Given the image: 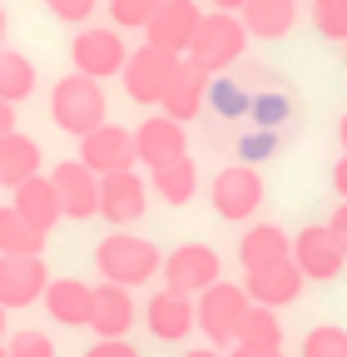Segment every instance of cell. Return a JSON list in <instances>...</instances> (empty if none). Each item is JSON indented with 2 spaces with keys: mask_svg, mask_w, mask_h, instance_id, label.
I'll list each match as a JSON object with an SVG mask.
<instances>
[{
  "mask_svg": "<svg viewBox=\"0 0 347 357\" xmlns=\"http://www.w3.org/2000/svg\"><path fill=\"white\" fill-rule=\"evenodd\" d=\"M10 357H55V342H50V333H35V328H20L10 342Z\"/></svg>",
  "mask_w": 347,
  "mask_h": 357,
  "instance_id": "obj_32",
  "label": "cell"
},
{
  "mask_svg": "<svg viewBox=\"0 0 347 357\" xmlns=\"http://www.w3.org/2000/svg\"><path fill=\"white\" fill-rule=\"evenodd\" d=\"M253 307L248 288L243 283H213L194 298V312H199V333L213 342V347H233L238 342V323H243V312Z\"/></svg>",
  "mask_w": 347,
  "mask_h": 357,
  "instance_id": "obj_4",
  "label": "cell"
},
{
  "mask_svg": "<svg viewBox=\"0 0 347 357\" xmlns=\"http://www.w3.org/2000/svg\"><path fill=\"white\" fill-rule=\"evenodd\" d=\"M45 6H50V15H55V20H65V25H84V20L95 15L100 0H45Z\"/></svg>",
  "mask_w": 347,
  "mask_h": 357,
  "instance_id": "obj_33",
  "label": "cell"
},
{
  "mask_svg": "<svg viewBox=\"0 0 347 357\" xmlns=\"http://www.w3.org/2000/svg\"><path fill=\"white\" fill-rule=\"evenodd\" d=\"M6 30H10V20H6V6H0V40H6Z\"/></svg>",
  "mask_w": 347,
  "mask_h": 357,
  "instance_id": "obj_42",
  "label": "cell"
},
{
  "mask_svg": "<svg viewBox=\"0 0 347 357\" xmlns=\"http://www.w3.org/2000/svg\"><path fill=\"white\" fill-rule=\"evenodd\" d=\"M84 357H139V347L129 337H100L95 347H84Z\"/></svg>",
  "mask_w": 347,
  "mask_h": 357,
  "instance_id": "obj_34",
  "label": "cell"
},
{
  "mask_svg": "<svg viewBox=\"0 0 347 357\" xmlns=\"http://www.w3.org/2000/svg\"><path fill=\"white\" fill-rule=\"evenodd\" d=\"M40 174V144L30 139V134H6V139H0V189H20L25 178H35Z\"/></svg>",
  "mask_w": 347,
  "mask_h": 357,
  "instance_id": "obj_23",
  "label": "cell"
},
{
  "mask_svg": "<svg viewBox=\"0 0 347 357\" xmlns=\"http://www.w3.org/2000/svg\"><path fill=\"white\" fill-rule=\"evenodd\" d=\"M70 60L79 75H90V79H109V75H124L129 65V45L114 25H84L70 45Z\"/></svg>",
  "mask_w": 347,
  "mask_h": 357,
  "instance_id": "obj_6",
  "label": "cell"
},
{
  "mask_svg": "<svg viewBox=\"0 0 347 357\" xmlns=\"http://www.w3.org/2000/svg\"><path fill=\"white\" fill-rule=\"evenodd\" d=\"M35 95V65L20 55V50H0V100H30Z\"/></svg>",
  "mask_w": 347,
  "mask_h": 357,
  "instance_id": "obj_27",
  "label": "cell"
},
{
  "mask_svg": "<svg viewBox=\"0 0 347 357\" xmlns=\"http://www.w3.org/2000/svg\"><path fill=\"white\" fill-rule=\"evenodd\" d=\"M0 357H10V347H6V342H0Z\"/></svg>",
  "mask_w": 347,
  "mask_h": 357,
  "instance_id": "obj_44",
  "label": "cell"
},
{
  "mask_svg": "<svg viewBox=\"0 0 347 357\" xmlns=\"http://www.w3.org/2000/svg\"><path fill=\"white\" fill-rule=\"evenodd\" d=\"M159 6L164 0H109V20H114V30H149Z\"/></svg>",
  "mask_w": 347,
  "mask_h": 357,
  "instance_id": "obj_29",
  "label": "cell"
},
{
  "mask_svg": "<svg viewBox=\"0 0 347 357\" xmlns=\"http://www.w3.org/2000/svg\"><path fill=\"white\" fill-rule=\"evenodd\" d=\"M144 328H149L159 342H184V337L199 328L194 298H189V293H174V288H159V293L144 303Z\"/></svg>",
  "mask_w": 347,
  "mask_h": 357,
  "instance_id": "obj_15",
  "label": "cell"
},
{
  "mask_svg": "<svg viewBox=\"0 0 347 357\" xmlns=\"http://www.w3.org/2000/svg\"><path fill=\"white\" fill-rule=\"evenodd\" d=\"M95 268H100V278H105V283L139 288V283H149L154 273H164V253H159L149 238H139V234L114 229L109 238H100V248H95Z\"/></svg>",
  "mask_w": 347,
  "mask_h": 357,
  "instance_id": "obj_1",
  "label": "cell"
},
{
  "mask_svg": "<svg viewBox=\"0 0 347 357\" xmlns=\"http://www.w3.org/2000/svg\"><path fill=\"white\" fill-rule=\"evenodd\" d=\"M149 189L164 199V204H189L194 199V189H199V164L184 154V159H174V164H164V169H149Z\"/></svg>",
  "mask_w": 347,
  "mask_h": 357,
  "instance_id": "obj_26",
  "label": "cell"
},
{
  "mask_svg": "<svg viewBox=\"0 0 347 357\" xmlns=\"http://www.w3.org/2000/svg\"><path fill=\"white\" fill-rule=\"evenodd\" d=\"M134 154L144 169H164L174 159H184L189 154V134L179 119H169V114H149L139 129H134Z\"/></svg>",
  "mask_w": 347,
  "mask_h": 357,
  "instance_id": "obj_14",
  "label": "cell"
},
{
  "mask_svg": "<svg viewBox=\"0 0 347 357\" xmlns=\"http://www.w3.org/2000/svg\"><path fill=\"white\" fill-rule=\"evenodd\" d=\"M79 164H90L100 178L105 174H119V169H134L139 154H134V129H119V124H100L95 134L79 139Z\"/></svg>",
  "mask_w": 347,
  "mask_h": 357,
  "instance_id": "obj_12",
  "label": "cell"
},
{
  "mask_svg": "<svg viewBox=\"0 0 347 357\" xmlns=\"http://www.w3.org/2000/svg\"><path fill=\"white\" fill-rule=\"evenodd\" d=\"M337 139H342V154H347V114L337 119Z\"/></svg>",
  "mask_w": 347,
  "mask_h": 357,
  "instance_id": "obj_41",
  "label": "cell"
},
{
  "mask_svg": "<svg viewBox=\"0 0 347 357\" xmlns=\"http://www.w3.org/2000/svg\"><path fill=\"white\" fill-rule=\"evenodd\" d=\"M50 178H55V194H60L65 218L84 223V218H95V213H100V174H95L90 164L60 159V164L50 169Z\"/></svg>",
  "mask_w": 347,
  "mask_h": 357,
  "instance_id": "obj_11",
  "label": "cell"
},
{
  "mask_svg": "<svg viewBox=\"0 0 347 357\" xmlns=\"http://www.w3.org/2000/svg\"><path fill=\"white\" fill-rule=\"evenodd\" d=\"M139 307H134V293L119 288V283H100L95 288V333L100 337H129V328H134Z\"/></svg>",
  "mask_w": 347,
  "mask_h": 357,
  "instance_id": "obj_21",
  "label": "cell"
},
{
  "mask_svg": "<svg viewBox=\"0 0 347 357\" xmlns=\"http://www.w3.org/2000/svg\"><path fill=\"white\" fill-rule=\"evenodd\" d=\"M50 288L45 258H0V307H30Z\"/></svg>",
  "mask_w": 347,
  "mask_h": 357,
  "instance_id": "obj_16",
  "label": "cell"
},
{
  "mask_svg": "<svg viewBox=\"0 0 347 357\" xmlns=\"http://www.w3.org/2000/svg\"><path fill=\"white\" fill-rule=\"evenodd\" d=\"M248 40H253V35H248L243 15H229V10H208L184 60H194V65H199V70H208V75H219V70H229L233 60H243Z\"/></svg>",
  "mask_w": 347,
  "mask_h": 357,
  "instance_id": "obj_3",
  "label": "cell"
},
{
  "mask_svg": "<svg viewBox=\"0 0 347 357\" xmlns=\"http://www.w3.org/2000/svg\"><path fill=\"white\" fill-rule=\"evenodd\" d=\"M45 253V234L20 218L15 204H0V258H35Z\"/></svg>",
  "mask_w": 347,
  "mask_h": 357,
  "instance_id": "obj_25",
  "label": "cell"
},
{
  "mask_svg": "<svg viewBox=\"0 0 347 357\" xmlns=\"http://www.w3.org/2000/svg\"><path fill=\"white\" fill-rule=\"evenodd\" d=\"M208 6H213V10H229V15H238V10L248 6V0H208Z\"/></svg>",
  "mask_w": 347,
  "mask_h": 357,
  "instance_id": "obj_39",
  "label": "cell"
},
{
  "mask_svg": "<svg viewBox=\"0 0 347 357\" xmlns=\"http://www.w3.org/2000/svg\"><path fill=\"white\" fill-rule=\"evenodd\" d=\"M293 258V238L278 229V223H253V229H243L238 238V263L243 273H253V268H268V263H283Z\"/></svg>",
  "mask_w": 347,
  "mask_h": 357,
  "instance_id": "obj_22",
  "label": "cell"
},
{
  "mask_svg": "<svg viewBox=\"0 0 347 357\" xmlns=\"http://www.w3.org/2000/svg\"><path fill=\"white\" fill-rule=\"evenodd\" d=\"M327 229H332V238H337V243H342V253H347V199H342V204H337V213L327 218Z\"/></svg>",
  "mask_w": 347,
  "mask_h": 357,
  "instance_id": "obj_35",
  "label": "cell"
},
{
  "mask_svg": "<svg viewBox=\"0 0 347 357\" xmlns=\"http://www.w3.org/2000/svg\"><path fill=\"white\" fill-rule=\"evenodd\" d=\"M342 55H347V45H342Z\"/></svg>",
  "mask_w": 347,
  "mask_h": 357,
  "instance_id": "obj_45",
  "label": "cell"
},
{
  "mask_svg": "<svg viewBox=\"0 0 347 357\" xmlns=\"http://www.w3.org/2000/svg\"><path fill=\"white\" fill-rule=\"evenodd\" d=\"M313 30L323 40L347 45V0H313Z\"/></svg>",
  "mask_w": 347,
  "mask_h": 357,
  "instance_id": "obj_30",
  "label": "cell"
},
{
  "mask_svg": "<svg viewBox=\"0 0 347 357\" xmlns=\"http://www.w3.org/2000/svg\"><path fill=\"white\" fill-rule=\"evenodd\" d=\"M208 199H213V213H219V218L248 223L258 213V204H263V178H258L253 164H229V169H219Z\"/></svg>",
  "mask_w": 347,
  "mask_h": 357,
  "instance_id": "obj_7",
  "label": "cell"
},
{
  "mask_svg": "<svg viewBox=\"0 0 347 357\" xmlns=\"http://www.w3.org/2000/svg\"><path fill=\"white\" fill-rule=\"evenodd\" d=\"M149 208V184L134 174V169H119V174H105L100 178V218L114 223V229H129L139 223Z\"/></svg>",
  "mask_w": 347,
  "mask_h": 357,
  "instance_id": "obj_9",
  "label": "cell"
},
{
  "mask_svg": "<svg viewBox=\"0 0 347 357\" xmlns=\"http://www.w3.org/2000/svg\"><path fill=\"white\" fill-rule=\"evenodd\" d=\"M253 40H283L298 20V0H248L238 10Z\"/></svg>",
  "mask_w": 347,
  "mask_h": 357,
  "instance_id": "obj_24",
  "label": "cell"
},
{
  "mask_svg": "<svg viewBox=\"0 0 347 357\" xmlns=\"http://www.w3.org/2000/svg\"><path fill=\"white\" fill-rule=\"evenodd\" d=\"M10 204L20 208V218H25V223H35L40 234H50L55 223L65 218L60 194H55V178H50V174H35V178H25V184L15 189V199H10Z\"/></svg>",
  "mask_w": 347,
  "mask_h": 357,
  "instance_id": "obj_19",
  "label": "cell"
},
{
  "mask_svg": "<svg viewBox=\"0 0 347 357\" xmlns=\"http://www.w3.org/2000/svg\"><path fill=\"white\" fill-rule=\"evenodd\" d=\"M40 303H45V312L60 328H90L95 323V288L79 283V278H50Z\"/></svg>",
  "mask_w": 347,
  "mask_h": 357,
  "instance_id": "obj_18",
  "label": "cell"
},
{
  "mask_svg": "<svg viewBox=\"0 0 347 357\" xmlns=\"http://www.w3.org/2000/svg\"><path fill=\"white\" fill-rule=\"evenodd\" d=\"M302 283H308V278H302V268H298L293 258L243 273V288H248V298H253L258 307H288V303H298Z\"/></svg>",
  "mask_w": 347,
  "mask_h": 357,
  "instance_id": "obj_17",
  "label": "cell"
},
{
  "mask_svg": "<svg viewBox=\"0 0 347 357\" xmlns=\"http://www.w3.org/2000/svg\"><path fill=\"white\" fill-rule=\"evenodd\" d=\"M199 25H203V10L194 6V0H164L159 15H154L149 30H144V35H149L144 45H159V50H169V55H189Z\"/></svg>",
  "mask_w": 347,
  "mask_h": 357,
  "instance_id": "obj_13",
  "label": "cell"
},
{
  "mask_svg": "<svg viewBox=\"0 0 347 357\" xmlns=\"http://www.w3.org/2000/svg\"><path fill=\"white\" fill-rule=\"evenodd\" d=\"M6 312H10V307H0V337H6Z\"/></svg>",
  "mask_w": 347,
  "mask_h": 357,
  "instance_id": "obj_43",
  "label": "cell"
},
{
  "mask_svg": "<svg viewBox=\"0 0 347 357\" xmlns=\"http://www.w3.org/2000/svg\"><path fill=\"white\" fill-rule=\"evenodd\" d=\"M229 357H283V347H248V342H233Z\"/></svg>",
  "mask_w": 347,
  "mask_h": 357,
  "instance_id": "obj_36",
  "label": "cell"
},
{
  "mask_svg": "<svg viewBox=\"0 0 347 357\" xmlns=\"http://www.w3.org/2000/svg\"><path fill=\"white\" fill-rule=\"evenodd\" d=\"M238 342L248 347H283V323H278V307H248L243 323H238Z\"/></svg>",
  "mask_w": 347,
  "mask_h": 357,
  "instance_id": "obj_28",
  "label": "cell"
},
{
  "mask_svg": "<svg viewBox=\"0 0 347 357\" xmlns=\"http://www.w3.org/2000/svg\"><path fill=\"white\" fill-rule=\"evenodd\" d=\"M302 357H347V328L337 323H323L302 337Z\"/></svg>",
  "mask_w": 347,
  "mask_h": 357,
  "instance_id": "obj_31",
  "label": "cell"
},
{
  "mask_svg": "<svg viewBox=\"0 0 347 357\" xmlns=\"http://www.w3.org/2000/svg\"><path fill=\"white\" fill-rule=\"evenodd\" d=\"M293 263L302 268V278L332 283V278L342 273L347 253H342V243L332 238L327 223H308V229H298V238H293Z\"/></svg>",
  "mask_w": 347,
  "mask_h": 357,
  "instance_id": "obj_10",
  "label": "cell"
},
{
  "mask_svg": "<svg viewBox=\"0 0 347 357\" xmlns=\"http://www.w3.org/2000/svg\"><path fill=\"white\" fill-rule=\"evenodd\" d=\"M179 65H184V55H169V50H159V45H139V50H129V65H124V95L134 100V105H144V109H154V105H164V95H169V84H174V75H179Z\"/></svg>",
  "mask_w": 347,
  "mask_h": 357,
  "instance_id": "obj_5",
  "label": "cell"
},
{
  "mask_svg": "<svg viewBox=\"0 0 347 357\" xmlns=\"http://www.w3.org/2000/svg\"><path fill=\"white\" fill-rule=\"evenodd\" d=\"M6 134H15V105L0 100V139H6Z\"/></svg>",
  "mask_w": 347,
  "mask_h": 357,
  "instance_id": "obj_38",
  "label": "cell"
},
{
  "mask_svg": "<svg viewBox=\"0 0 347 357\" xmlns=\"http://www.w3.org/2000/svg\"><path fill=\"white\" fill-rule=\"evenodd\" d=\"M219 278H224V258L213 253L208 243H179L164 258V288H174V293L199 298L203 288H213Z\"/></svg>",
  "mask_w": 347,
  "mask_h": 357,
  "instance_id": "obj_8",
  "label": "cell"
},
{
  "mask_svg": "<svg viewBox=\"0 0 347 357\" xmlns=\"http://www.w3.org/2000/svg\"><path fill=\"white\" fill-rule=\"evenodd\" d=\"M184 357H229V352H219V347H189Z\"/></svg>",
  "mask_w": 347,
  "mask_h": 357,
  "instance_id": "obj_40",
  "label": "cell"
},
{
  "mask_svg": "<svg viewBox=\"0 0 347 357\" xmlns=\"http://www.w3.org/2000/svg\"><path fill=\"white\" fill-rule=\"evenodd\" d=\"M203 100H208V70H199L194 60H184L179 75H174V84H169V95H164V105H159V114L189 124L203 109Z\"/></svg>",
  "mask_w": 347,
  "mask_h": 357,
  "instance_id": "obj_20",
  "label": "cell"
},
{
  "mask_svg": "<svg viewBox=\"0 0 347 357\" xmlns=\"http://www.w3.org/2000/svg\"><path fill=\"white\" fill-rule=\"evenodd\" d=\"M105 109H109L105 84L90 79V75H79V70L65 75V79L50 89V119H55V129L75 134V139H84V134H95L100 124H109Z\"/></svg>",
  "mask_w": 347,
  "mask_h": 357,
  "instance_id": "obj_2",
  "label": "cell"
},
{
  "mask_svg": "<svg viewBox=\"0 0 347 357\" xmlns=\"http://www.w3.org/2000/svg\"><path fill=\"white\" fill-rule=\"evenodd\" d=\"M332 189H337V199H347V154L332 164Z\"/></svg>",
  "mask_w": 347,
  "mask_h": 357,
  "instance_id": "obj_37",
  "label": "cell"
}]
</instances>
